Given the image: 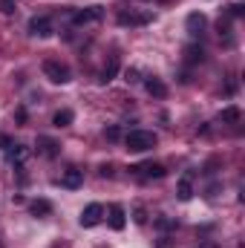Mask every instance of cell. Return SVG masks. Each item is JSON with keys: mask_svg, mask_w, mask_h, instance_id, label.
<instances>
[{"mask_svg": "<svg viewBox=\"0 0 245 248\" xmlns=\"http://www.w3.org/2000/svg\"><path fill=\"white\" fill-rule=\"evenodd\" d=\"M101 17H104V6H87V9L72 12V23L75 26H87V23H95Z\"/></svg>", "mask_w": 245, "mask_h": 248, "instance_id": "obj_4", "label": "cell"}, {"mask_svg": "<svg viewBox=\"0 0 245 248\" xmlns=\"http://www.w3.org/2000/svg\"><path fill=\"white\" fill-rule=\"evenodd\" d=\"M101 219H104V205H101V202H90V205L81 211V219H78V222H81L84 228H92V225H98Z\"/></svg>", "mask_w": 245, "mask_h": 248, "instance_id": "obj_5", "label": "cell"}, {"mask_svg": "<svg viewBox=\"0 0 245 248\" xmlns=\"http://www.w3.org/2000/svg\"><path fill=\"white\" fill-rule=\"evenodd\" d=\"M35 150H38V156H44V159H55V156L61 153V144H58L55 139H49V136H38Z\"/></svg>", "mask_w": 245, "mask_h": 248, "instance_id": "obj_6", "label": "cell"}, {"mask_svg": "<svg viewBox=\"0 0 245 248\" xmlns=\"http://www.w3.org/2000/svg\"><path fill=\"white\" fill-rule=\"evenodd\" d=\"M231 15H234V17H243V15H245V6H243V3H234V6H231Z\"/></svg>", "mask_w": 245, "mask_h": 248, "instance_id": "obj_23", "label": "cell"}, {"mask_svg": "<svg viewBox=\"0 0 245 248\" xmlns=\"http://www.w3.org/2000/svg\"><path fill=\"white\" fill-rule=\"evenodd\" d=\"M15 119H17V124H26V110H23V107H17V113H15Z\"/></svg>", "mask_w": 245, "mask_h": 248, "instance_id": "obj_24", "label": "cell"}, {"mask_svg": "<svg viewBox=\"0 0 245 248\" xmlns=\"http://www.w3.org/2000/svg\"><path fill=\"white\" fill-rule=\"evenodd\" d=\"M205 26H208V17H205L202 12H190L187 20H184V29H187L190 38H199V35L205 32Z\"/></svg>", "mask_w": 245, "mask_h": 248, "instance_id": "obj_7", "label": "cell"}, {"mask_svg": "<svg viewBox=\"0 0 245 248\" xmlns=\"http://www.w3.org/2000/svg\"><path fill=\"white\" fill-rule=\"evenodd\" d=\"M184 61L190 63V66H193V63H202L205 61V49H202L199 44H190V46L184 49Z\"/></svg>", "mask_w": 245, "mask_h": 248, "instance_id": "obj_16", "label": "cell"}, {"mask_svg": "<svg viewBox=\"0 0 245 248\" xmlns=\"http://www.w3.org/2000/svg\"><path fill=\"white\" fill-rule=\"evenodd\" d=\"M29 214H32V217H49V214H52V202H49V199H35V202L29 205Z\"/></svg>", "mask_w": 245, "mask_h": 248, "instance_id": "obj_15", "label": "cell"}, {"mask_svg": "<svg viewBox=\"0 0 245 248\" xmlns=\"http://www.w3.org/2000/svg\"><path fill=\"white\" fill-rule=\"evenodd\" d=\"M144 90H147L150 95H156V98H165V95H168V87H165V84H162L159 78H153V75H150V78L144 81Z\"/></svg>", "mask_w": 245, "mask_h": 248, "instance_id": "obj_14", "label": "cell"}, {"mask_svg": "<svg viewBox=\"0 0 245 248\" xmlns=\"http://www.w3.org/2000/svg\"><path fill=\"white\" fill-rule=\"evenodd\" d=\"M127 225V214H124L122 205H110V228L113 231H122Z\"/></svg>", "mask_w": 245, "mask_h": 248, "instance_id": "obj_12", "label": "cell"}, {"mask_svg": "<svg viewBox=\"0 0 245 248\" xmlns=\"http://www.w3.org/2000/svg\"><path fill=\"white\" fill-rule=\"evenodd\" d=\"M159 144V136L153 133V130H130L127 136H124V147L130 150V153H147V150H153Z\"/></svg>", "mask_w": 245, "mask_h": 248, "instance_id": "obj_1", "label": "cell"}, {"mask_svg": "<svg viewBox=\"0 0 245 248\" xmlns=\"http://www.w3.org/2000/svg\"><path fill=\"white\" fill-rule=\"evenodd\" d=\"M176 196L187 202V199H193V173H184L182 179H179V185H176Z\"/></svg>", "mask_w": 245, "mask_h": 248, "instance_id": "obj_11", "label": "cell"}, {"mask_svg": "<svg viewBox=\"0 0 245 248\" xmlns=\"http://www.w3.org/2000/svg\"><path fill=\"white\" fill-rule=\"evenodd\" d=\"M127 81H138V69H127Z\"/></svg>", "mask_w": 245, "mask_h": 248, "instance_id": "obj_26", "label": "cell"}, {"mask_svg": "<svg viewBox=\"0 0 245 248\" xmlns=\"http://www.w3.org/2000/svg\"><path fill=\"white\" fill-rule=\"evenodd\" d=\"M0 12L3 15H12L15 12V0H0Z\"/></svg>", "mask_w": 245, "mask_h": 248, "instance_id": "obj_22", "label": "cell"}, {"mask_svg": "<svg viewBox=\"0 0 245 248\" xmlns=\"http://www.w3.org/2000/svg\"><path fill=\"white\" fill-rule=\"evenodd\" d=\"M133 219H136L138 225H144V222H147V211H144L141 205H136V211H133Z\"/></svg>", "mask_w": 245, "mask_h": 248, "instance_id": "obj_21", "label": "cell"}, {"mask_svg": "<svg viewBox=\"0 0 245 248\" xmlns=\"http://www.w3.org/2000/svg\"><path fill=\"white\" fill-rule=\"evenodd\" d=\"M156 228H159V231H173V228H176V219H170V217H159V219H156Z\"/></svg>", "mask_w": 245, "mask_h": 248, "instance_id": "obj_19", "label": "cell"}, {"mask_svg": "<svg viewBox=\"0 0 245 248\" xmlns=\"http://www.w3.org/2000/svg\"><path fill=\"white\" fill-rule=\"evenodd\" d=\"M29 35H35V38H52V35H55L52 17H46V15H35V17L29 20Z\"/></svg>", "mask_w": 245, "mask_h": 248, "instance_id": "obj_3", "label": "cell"}, {"mask_svg": "<svg viewBox=\"0 0 245 248\" xmlns=\"http://www.w3.org/2000/svg\"><path fill=\"white\" fill-rule=\"evenodd\" d=\"M61 185L69 187V190H78V187L84 185V170H78V168H69V170L61 176Z\"/></svg>", "mask_w": 245, "mask_h": 248, "instance_id": "obj_9", "label": "cell"}, {"mask_svg": "<svg viewBox=\"0 0 245 248\" xmlns=\"http://www.w3.org/2000/svg\"><path fill=\"white\" fill-rule=\"evenodd\" d=\"M104 136H107V141H119L122 139V127H107Z\"/></svg>", "mask_w": 245, "mask_h": 248, "instance_id": "obj_20", "label": "cell"}, {"mask_svg": "<svg viewBox=\"0 0 245 248\" xmlns=\"http://www.w3.org/2000/svg\"><path fill=\"white\" fill-rule=\"evenodd\" d=\"M29 156V147H23V144H12V147H6V159L15 165V168H23V159Z\"/></svg>", "mask_w": 245, "mask_h": 248, "instance_id": "obj_10", "label": "cell"}, {"mask_svg": "<svg viewBox=\"0 0 245 248\" xmlns=\"http://www.w3.org/2000/svg\"><path fill=\"white\" fill-rule=\"evenodd\" d=\"M240 119H243V110H240V107H225V110L219 113V122L222 124H237Z\"/></svg>", "mask_w": 245, "mask_h": 248, "instance_id": "obj_17", "label": "cell"}, {"mask_svg": "<svg viewBox=\"0 0 245 248\" xmlns=\"http://www.w3.org/2000/svg\"><path fill=\"white\" fill-rule=\"evenodd\" d=\"M12 144H15V141H12L9 136H0V147H3V150H6V147H12Z\"/></svg>", "mask_w": 245, "mask_h": 248, "instance_id": "obj_25", "label": "cell"}, {"mask_svg": "<svg viewBox=\"0 0 245 248\" xmlns=\"http://www.w3.org/2000/svg\"><path fill=\"white\" fill-rule=\"evenodd\" d=\"M116 75H119V55H113V58L107 61V66L101 69V78H98V81H101V84H110Z\"/></svg>", "mask_w": 245, "mask_h": 248, "instance_id": "obj_13", "label": "cell"}, {"mask_svg": "<svg viewBox=\"0 0 245 248\" xmlns=\"http://www.w3.org/2000/svg\"><path fill=\"white\" fill-rule=\"evenodd\" d=\"M150 20H153V15H150V12H144V15L122 12V15H119V23H122V26H144V23H150Z\"/></svg>", "mask_w": 245, "mask_h": 248, "instance_id": "obj_8", "label": "cell"}, {"mask_svg": "<svg viewBox=\"0 0 245 248\" xmlns=\"http://www.w3.org/2000/svg\"><path fill=\"white\" fill-rule=\"evenodd\" d=\"M202 248H216V246H214V243H208V246H202Z\"/></svg>", "mask_w": 245, "mask_h": 248, "instance_id": "obj_27", "label": "cell"}, {"mask_svg": "<svg viewBox=\"0 0 245 248\" xmlns=\"http://www.w3.org/2000/svg\"><path fill=\"white\" fill-rule=\"evenodd\" d=\"M72 122H75V113H72V110H58V113L52 116V124H55V127H69Z\"/></svg>", "mask_w": 245, "mask_h": 248, "instance_id": "obj_18", "label": "cell"}, {"mask_svg": "<svg viewBox=\"0 0 245 248\" xmlns=\"http://www.w3.org/2000/svg\"><path fill=\"white\" fill-rule=\"evenodd\" d=\"M44 75H46L52 84H69V81H72L69 66L61 63V61H55V58H46V61H44Z\"/></svg>", "mask_w": 245, "mask_h": 248, "instance_id": "obj_2", "label": "cell"}]
</instances>
